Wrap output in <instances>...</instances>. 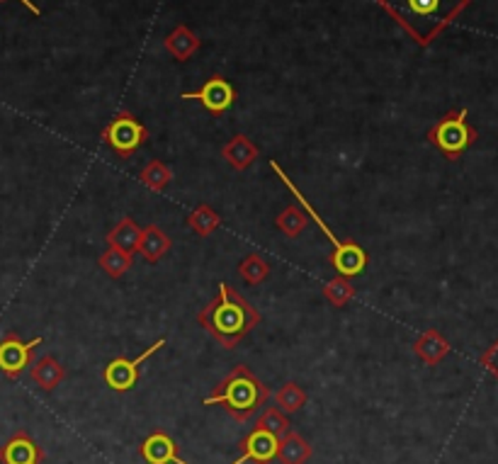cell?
Wrapping results in <instances>:
<instances>
[{
  "instance_id": "cell-1",
  "label": "cell",
  "mask_w": 498,
  "mask_h": 464,
  "mask_svg": "<svg viewBox=\"0 0 498 464\" xmlns=\"http://www.w3.org/2000/svg\"><path fill=\"white\" fill-rule=\"evenodd\" d=\"M472 0H377L389 18L419 46H430Z\"/></svg>"
},
{
  "instance_id": "cell-2",
  "label": "cell",
  "mask_w": 498,
  "mask_h": 464,
  "mask_svg": "<svg viewBox=\"0 0 498 464\" xmlns=\"http://www.w3.org/2000/svg\"><path fill=\"white\" fill-rule=\"evenodd\" d=\"M200 326L222 343L224 348H236L243 336L260 323V312L250 302H246L233 287L219 285V295L197 313Z\"/></svg>"
},
{
  "instance_id": "cell-3",
  "label": "cell",
  "mask_w": 498,
  "mask_h": 464,
  "mask_svg": "<svg viewBox=\"0 0 498 464\" xmlns=\"http://www.w3.org/2000/svg\"><path fill=\"white\" fill-rule=\"evenodd\" d=\"M267 396H270L267 387L253 375V370L236 365L214 387L212 394L205 396V406H224L233 420L246 423L265 406Z\"/></svg>"
},
{
  "instance_id": "cell-4",
  "label": "cell",
  "mask_w": 498,
  "mask_h": 464,
  "mask_svg": "<svg viewBox=\"0 0 498 464\" xmlns=\"http://www.w3.org/2000/svg\"><path fill=\"white\" fill-rule=\"evenodd\" d=\"M270 168L275 170L277 178L285 183V188L290 190L297 199H299V205L304 207V212L312 216L314 222H316V226L321 229V233H323V236H326V239L331 241V246H333V250H331V265L339 270V275H343V277L363 275V270L370 265V256L365 253V248H363V246H357L355 241H350V239H339L336 233L331 232L329 224L321 219V215L316 212V209H314L312 202L306 199V195H302V190L297 188L292 180H290V175H287L285 170L280 168V163L270 161Z\"/></svg>"
},
{
  "instance_id": "cell-5",
  "label": "cell",
  "mask_w": 498,
  "mask_h": 464,
  "mask_svg": "<svg viewBox=\"0 0 498 464\" xmlns=\"http://www.w3.org/2000/svg\"><path fill=\"white\" fill-rule=\"evenodd\" d=\"M467 115H469L467 108L450 110L428 132V142L433 143L447 161H457L477 142V129L467 122Z\"/></svg>"
},
{
  "instance_id": "cell-6",
  "label": "cell",
  "mask_w": 498,
  "mask_h": 464,
  "mask_svg": "<svg viewBox=\"0 0 498 464\" xmlns=\"http://www.w3.org/2000/svg\"><path fill=\"white\" fill-rule=\"evenodd\" d=\"M102 142L119 159H129V156H134V151H139L143 143L149 142V129L129 110H119L112 117V122L102 129Z\"/></svg>"
},
{
  "instance_id": "cell-7",
  "label": "cell",
  "mask_w": 498,
  "mask_h": 464,
  "mask_svg": "<svg viewBox=\"0 0 498 464\" xmlns=\"http://www.w3.org/2000/svg\"><path fill=\"white\" fill-rule=\"evenodd\" d=\"M163 346H166V338H159L153 346H149V348L143 350L142 355L134 357V360L132 357H115L112 362H107L105 372H102L107 387L119 394L132 392L134 387H136V382H139L143 362H146L149 357L156 355Z\"/></svg>"
},
{
  "instance_id": "cell-8",
  "label": "cell",
  "mask_w": 498,
  "mask_h": 464,
  "mask_svg": "<svg viewBox=\"0 0 498 464\" xmlns=\"http://www.w3.org/2000/svg\"><path fill=\"white\" fill-rule=\"evenodd\" d=\"M42 346V338L22 340L18 333H8L0 340V372L8 379H18L27 367L32 365L35 350Z\"/></svg>"
},
{
  "instance_id": "cell-9",
  "label": "cell",
  "mask_w": 498,
  "mask_h": 464,
  "mask_svg": "<svg viewBox=\"0 0 498 464\" xmlns=\"http://www.w3.org/2000/svg\"><path fill=\"white\" fill-rule=\"evenodd\" d=\"M180 100H195L200 102L207 112H212V115H224L226 110L232 108L233 102H236V88H233L232 83L226 81L224 76H212L209 81H205V85L197 90H185Z\"/></svg>"
},
{
  "instance_id": "cell-10",
  "label": "cell",
  "mask_w": 498,
  "mask_h": 464,
  "mask_svg": "<svg viewBox=\"0 0 498 464\" xmlns=\"http://www.w3.org/2000/svg\"><path fill=\"white\" fill-rule=\"evenodd\" d=\"M239 450V457L229 464H270L273 460H277V452H280V437L256 426L249 436L243 437Z\"/></svg>"
},
{
  "instance_id": "cell-11",
  "label": "cell",
  "mask_w": 498,
  "mask_h": 464,
  "mask_svg": "<svg viewBox=\"0 0 498 464\" xmlns=\"http://www.w3.org/2000/svg\"><path fill=\"white\" fill-rule=\"evenodd\" d=\"M45 452L27 430H18L5 445L0 447V464H42Z\"/></svg>"
},
{
  "instance_id": "cell-12",
  "label": "cell",
  "mask_w": 498,
  "mask_h": 464,
  "mask_svg": "<svg viewBox=\"0 0 498 464\" xmlns=\"http://www.w3.org/2000/svg\"><path fill=\"white\" fill-rule=\"evenodd\" d=\"M139 455L149 464H187L180 457L176 440L168 433H163V430H156V433H151L143 440L142 447H139Z\"/></svg>"
},
{
  "instance_id": "cell-13",
  "label": "cell",
  "mask_w": 498,
  "mask_h": 464,
  "mask_svg": "<svg viewBox=\"0 0 498 464\" xmlns=\"http://www.w3.org/2000/svg\"><path fill=\"white\" fill-rule=\"evenodd\" d=\"M200 46H202V39H200L192 29L187 28V25H178V28L173 29V32L163 39V49H166L176 61L192 59V56L200 52Z\"/></svg>"
},
{
  "instance_id": "cell-14",
  "label": "cell",
  "mask_w": 498,
  "mask_h": 464,
  "mask_svg": "<svg viewBox=\"0 0 498 464\" xmlns=\"http://www.w3.org/2000/svg\"><path fill=\"white\" fill-rule=\"evenodd\" d=\"M413 353H416L426 365L433 367L445 360L447 353H450V343L440 336V330L428 329L423 330L419 336V340L413 343Z\"/></svg>"
},
{
  "instance_id": "cell-15",
  "label": "cell",
  "mask_w": 498,
  "mask_h": 464,
  "mask_svg": "<svg viewBox=\"0 0 498 464\" xmlns=\"http://www.w3.org/2000/svg\"><path fill=\"white\" fill-rule=\"evenodd\" d=\"M224 161L229 163L233 170H246L250 166V163H256V159L260 156L258 146L250 142L249 136L246 134H236L232 139V142L224 146Z\"/></svg>"
},
{
  "instance_id": "cell-16",
  "label": "cell",
  "mask_w": 498,
  "mask_h": 464,
  "mask_svg": "<svg viewBox=\"0 0 498 464\" xmlns=\"http://www.w3.org/2000/svg\"><path fill=\"white\" fill-rule=\"evenodd\" d=\"M29 375L35 379V384L45 392H53L59 384L66 379V370L53 355H45L37 360L35 365L29 367Z\"/></svg>"
},
{
  "instance_id": "cell-17",
  "label": "cell",
  "mask_w": 498,
  "mask_h": 464,
  "mask_svg": "<svg viewBox=\"0 0 498 464\" xmlns=\"http://www.w3.org/2000/svg\"><path fill=\"white\" fill-rule=\"evenodd\" d=\"M142 233L143 229L134 222L132 216H122V219L115 224V229L107 233V243L115 246V248L127 250V253H134V250H139Z\"/></svg>"
},
{
  "instance_id": "cell-18",
  "label": "cell",
  "mask_w": 498,
  "mask_h": 464,
  "mask_svg": "<svg viewBox=\"0 0 498 464\" xmlns=\"http://www.w3.org/2000/svg\"><path fill=\"white\" fill-rule=\"evenodd\" d=\"M312 445H309L299 433H294V430H290V433L280 440V452H277L280 464H306L312 460Z\"/></svg>"
},
{
  "instance_id": "cell-19",
  "label": "cell",
  "mask_w": 498,
  "mask_h": 464,
  "mask_svg": "<svg viewBox=\"0 0 498 464\" xmlns=\"http://www.w3.org/2000/svg\"><path fill=\"white\" fill-rule=\"evenodd\" d=\"M170 250V239L166 236V232L156 226V224H149L142 233V243H139V253L143 256L146 263H159L166 253Z\"/></svg>"
},
{
  "instance_id": "cell-20",
  "label": "cell",
  "mask_w": 498,
  "mask_h": 464,
  "mask_svg": "<svg viewBox=\"0 0 498 464\" xmlns=\"http://www.w3.org/2000/svg\"><path fill=\"white\" fill-rule=\"evenodd\" d=\"M100 268L105 273L107 277H112V280H119V277H125L129 270H132V253H127L122 248H115V246H110V248L100 256Z\"/></svg>"
},
{
  "instance_id": "cell-21",
  "label": "cell",
  "mask_w": 498,
  "mask_h": 464,
  "mask_svg": "<svg viewBox=\"0 0 498 464\" xmlns=\"http://www.w3.org/2000/svg\"><path fill=\"white\" fill-rule=\"evenodd\" d=\"M139 180H142V185H146L153 192H163L168 188L170 180H173V170L163 161H159V159H153V161L143 166L142 173H139Z\"/></svg>"
},
{
  "instance_id": "cell-22",
  "label": "cell",
  "mask_w": 498,
  "mask_h": 464,
  "mask_svg": "<svg viewBox=\"0 0 498 464\" xmlns=\"http://www.w3.org/2000/svg\"><path fill=\"white\" fill-rule=\"evenodd\" d=\"M187 226L197 236H209V233H214L222 226V216L216 215L209 205H200L192 209V215L187 216Z\"/></svg>"
},
{
  "instance_id": "cell-23",
  "label": "cell",
  "mask_w": 498,
  "mask_h": 464,
  "mask_svg": "<svg viewBox=\"0 0 498 464\" xmlns=\"http://www.w3.org/2000/svg\"><path fill=\"white\" fill-rule=\"evenodd\" d=\"M275 224L277 229L285 233L287 239H297V236L306 229V212H304V207L290 205L277 215Z\"/></svg>"
},
{
  "instance_id": "cell-24",
  "label": "cell",
  "mask_w": 498,
  "mask_h": 464,
  "mask_svg": "<svg viewBox=\"0 0 498 464\" xmlns=\"http://www.w3.org/2000/svg\"><path fill=\"white\" fill-rule=\"evenodd\" d=\"M239 275L246 285H260L267 275H270V265L265 263L263 256L258 253H250L239 263Z\"/></svg>"
},
{
  "instance_id": "cell-25",
  "label": "cell",
  "mask_w": 498,
  "mask_h": 464,
  "mask_svg": "<svg viewBox=\"0 0 498 464\" xmlns=\"http://www.w3.org/2000/svg\"><path fill=\"white\" fill-rule=\"evenodd\" d=\"M275 403L277 409H282L285 413H297V411L304 409V403H306V394H304V389L297 382H287L277 389Z\"/></svg>"
},
{
  "instance_id": "cell-26",
  "label": "cell",
  "mask_w": 498,
  "mask_h": 464,
  "mask_svg": "<svg viewBox=\"0 0 498 464\" xmlns=\"http://www.w3.org/2000/svg\"><path fill=\"white\" fill-rule=\"evenodd\" d=\"M323 297L329 299L333 306H346L353 297H355V287L350 285V277L336 275L323 285Z\"/></svg>"
},
{
  "instance_id": "cell-27",
  "label": "cell",
  "mask_w": 498,
  "mask_h": 464,
  "mask_svg": "<svg viewBox=\"0 0 498 464\" xmlns=\"http://www.w3.org/2000/svg\"><path fill=\"white\" fill-rule=\"evenodd\" d=\"M256 426L263 430H267V433H273V436H277L280 440L290 433V420H287L285 411L282 409H263V413L258 416V420H256Z\"/></svg>"
},
{
  "instance_id": "cell-28",
  "label": "cell",
  "mask_w": 498,
  "mask_h": 464,
  "mask_svg": "<svg viewBox=\"0 0 498 464\" xmlns=\"http://www.w3.org/2000/svg\"><path fill=\"white\" fill-rule=\"evenodd\" d=\"M481 365L486 367L491 375H494L498 379V343H496V346H494V348L489 350V353H486V355L481 357Z\"/></svg>"
},
{
  "instance_id": "cell-29",
  "label": "cell",
  "mask_w": 498,
  "mask_h": 464,
  "mask_svg": "<svg viewBox=\"0 0 498 464\" xmlns=\"http://www.w3.org/2000/svg\"><path fill=\"white\" fill-rule=\"evenodd\" d=\"M20 3H22V5H25V8L29 10V12H35V15H42V10H39V5H35L32 0H20Z\"/></svg>"
}]
</instances>
